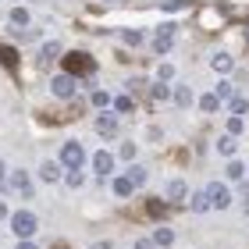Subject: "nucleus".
Returning <instances> with one entry per match:
<instances>
[{
    "label": "nucleus",
    "instance_id": "nucleus-1",
    "mask_svg": "<svg viewBox=\"0 0 249 249\" xmlns=\"http://www.w3.org/2000/svg\"><path fill=\"white\" fill-rule=\"evenodd\" d=\"M11 228H15L18 239H32L36 228H39V221H36V213H32V210H18L15 217H11Z\"/></svg>",
    "mask_w": 249,
    "mask_h": 249
},
{
    "label": "nucleus",
    "instance_id": "nucleus-2",
    "mask_svg": "<svg viewBox=\"0 0 249 249\" xmlns=\"http://www.w3.org/2000/svg\"><path fill=\"white\" fill-rule=\"evenodd\" d=\"M64 68H68V75H93V68H96V61L89 57V53H82V50H71V53H64Z\"/></svg>",
    "mask_w": 249,
    "mask_h": 249
},
{
    "label": "nucleus",
    "instance_id": "nucleus-3",
    "mask_svg": "<svg viewBox=\"0 0 249 249\" xmlns=\"http://www.w3.org/2000/svg\"><path fill=\"white\" fill-rule=\"evenodd\" d=\"M82 160H86V150H82L75 139H68V142L61 146V167H68V171H78V167H82Z\"/></svg>",
    "mask_w": 249,
    "mask_h": 249
},
{
    "label": "nucleus",
    "instance_id": "nucleus-4",
    "mask_svg": "<svg viewBox=\"0 0 249 249\" xmlns=\"http://www.w3.org/2000/svg\"><path fill=\"white\" fill-rule=\"evenodd\" d=\"M207 196H210V203H213V210H228V207H231V192H228V185H224V182H210V185H207Z\"/></svg>",
    "mask_w": 249,
    "mask_h": 249
},
{
    "label": "nucleus",
    "instance_id": "nucleus-5",
    "mask_svg": "<svg viewBox=\"0 0 249 249\" xmlns=\"http://www.w3.org/2000/svg\"><path fill=\"white\" fill-rule=\"evenodd\" d=\"M50 89H53V96H61V100H68V96H75V75H53V82H50Z\"/></svg>",
    "mask_w": 249,
    "mask_h": 249
},
{
    "label": "nucleus",
    "instance_id": "nucleus-6",
    "mask_svg": "<svg viewBox=\"0 0 249 249\" xmlns=\"http://www.w3.org/2000/svg\"><path fill=\"white\" fill-rule=\"evenodd\" d=\"M93 171L100 178H107L110 171H114V153H107V150H96L93 153Z\"/></svg>",
    "mask_w": 249,
    "mask_h": 249
},
{
    "label": "nucleus",
    "instance_id": "nucleus-7",
    "mask_svg": "<svg viewBox=\"0 0 249 249\" xmlns=\"http://www.w3.org/2000/svg\"><path fill=\"white\" fill-rule=\"evenodd\" d=\"M96 132L107 135V139H110V135H118V114H100L96 118Z\"/></svg>",
    "mask_w": 249,
    "mask_h": 249
},
{
    "label": "nucleus",
    "instance_id": "nucleus-8",
    "mask_svg": "<svg viewBox=\"0 0 249 249\" xmlns=\"http://www.w3.org/2000/svg\"><path fill=\"white\" fill-rule=\"evenodd\" d=\"M189 207L196 210V213H207V210H213V203H210V196H207V189L192 192V196H189Z\"/></svg>",
    "mask_w": 249,
    "mask_h": 249
},
{
    "label": "nucleus",
    "instance_id": "nucleus-9",
    "mask_svg": "<svg viewBox=\"0 0 249 249\" xmlns=\"http://www.w3.org/2000/svg\"><path fill=\"white\" fill-rule=\"evenodd\" d=\"M53 57H61V43H43V50H39V64H43V68H50Z\"/></svg>",
    "mask_w": 249,
    "mask_h": 249
},
{
    "label": "nucleus",
    "instance_id": "nucleus-10",
    "mask_svg": "<svg viewBox=\"0 0 249 249\" xmlns=\"http://www.w3.org/2000/svg\"><path fill=\"white\" fill-rule=\"evenodd\" d=\"M210 64H213V71H217V75H228L231 68H235L231 53H213V57H210Z\"/></svg>",
    "mask_w": 249,
    "mask_h": 249
},
{
    "label": "nucleus",
    "instance_id": "nucleus-11",
    "mask_svg": "<svg viewBox=\"0 0 249 249\" xmlns=\"http://www.w3.org/2000/svg\"><path fill=\"white\" fill-rule=\"evenodd\" d=\"M146 213H150V217H157V221H164L171 210H167V203H164V199H146Z\"/></svg>",
    "mask_w": 249,
    "mask_h": 249
},
{
    "label": "nucleus",
    "instance_id": "nucleus-12",
    "mask_svg": "<svg viewBox=\"0 0 249 249\" xmlns=\"http://www.w3.org/2000/svg\"><path fill=\"white\" fill-rule=\"evenodd\" d=\"M11 189H15V192H21V196H29V171H15V175H11Z\"/></svg>",
    "mask_w": 249,
    "mask_h": 249
},
{
    "label": "nucleus",
    "instance_id": "nucleus-13",
    "mask_svg": "<svg viewBox=\"0 0 249 249\" xmlns=\"http://www.w3.org/2000/svg\"><path fill=\"white\" fill-rule=\"evenodd\" d=\"M39 178H43V182H61V164H43L39 167Z\"/></svg>",
    "mask_w": 249,
    "mask_h": 249
},
{
    "label": "nucleus",
    "instance_id": "nucleus-14",
    "mask_svg": "<svg viewBox=\"0 0 249 249\" xmlns=\"http://www.w3.org/2000/svg\"><path fill=\"white\" fill-rule=\"evenodd\" d=\"M175 104L178 107H192V89L189 86H175Z\"/></svg>",
    "mask_w": 249,
    "mask_h": 249
},
{
    "label": "nucleus",
    "instance_id": "nucleus-15",
    "mask_svg": "<svg viewBox=\"0 0 249 249\" xmlns=\"http://www.w3.org/2000/svg\"><path fill=\"white\" fill-rule=\"evenodd\" d=\"M189 196V189H185V182H171L167 185V199L171 203H178V199H185Z\"/></svg>",
    "mask_w": 249,
    "mask_h": 249
},
{
    "label": "nucleus",
    "instance_id": "nucleus-16",
    "mask_svg": "<svg viewBox=\"0 0 249 249\" xmlns=\"http://www.w3.org/2000/svg\"><path fill=\"white\" fill-rule=\"evenodd\" d=\"M171 47H175V36H164V32H157V39H153V50H157V53H167Z\"/></svg>",
    "mask_w": 249,
    "mask_h": 249
},
{
    "label": "nucleus",
    "instance_id": "nucleus-17",
    "mask_svg": "<svg viewBox=\"0 0 249 249\" xmlns=\"http://www.w3.org/2000/svg\"><path fill=\"white\" fill-rule=\"evenodd\" d=\"M199 107L207 110V114H213V110L221 107V96H217V93H207V96H199Z\"/></svg>",
    "mask_w": 249,
    "mask_h": 249
},
{
    "label": "nucleus",
    "instance_id": "nucleus-18",
    "mask_svg": "<svg viewBox=\"0 0 249 249\" xmlns=\"http://www.w3.org/2000/svg\"><path fill=\"white\" fill-rule=\"evenodd\" d=\"M132 189H135V185H132V178L124 175V178H118V182H114V196L124 199V196H132Z\"/></svg>",
    "mask_w": 249,
    "mask_h": 249
},
{
    "label": "nucleus",
    "instance_id": "nucleus-19",
    "mask_svg": "<svg viewBox=\"0 0 249 249\" xmlns=\"http://www.w3.org/2000/svg\"><path fill=\"white\" fill-rule=\"evenodd\" d=\"M153 242H157V246H171V242H175V231H171V228H157V231H153Z\"/></svg>",
    "mask_w": 249,
    "mask_h": 249
},
{
    "label": "nucleus",
    "instance_id": "nucleus-20",
    "mask_svg": "<svg viewBox=\"0 0 249 249\" xmlns=\"http://www.w3.org/2000/svg\"><path fill=\"white\" fill-rule=\"evenodd\" d=\"M217 153H224V157L235 153V135H221L217 139Z\"/></svg>",
    "mask_w": 249,
    "mask_h": 249
},
{
    "label": "nucleus",
    "instance_id": "nucleus-21",
    "mask_svg": "<svg viewBox=\"0 0 249 249\" xmlns=\"http://www.w3.org/2000/svg\"><path fill=\"white\" fill-rule=\"evenodd\" d=\"M0 64H7V68H18V50H11V47H0Z\"/></svg>",
    "mask_w": 249,
    "mask_h": 249
},
{
    "label": "nucleus",
    "instance_id": "nucleus-22",
    "mask_svg": "<svg viewBox=\"0 0 249 249\" xmlns=\"http://www.w3.org/2000/svg\"><path fill=\"white\" fill-rule=\"evenodd\" d=\"M150 96L153 100H167V96H171V89H167V82H153L150 86Z\"/></svg>",
    "mask_w": 249,
    "mask_h": 249
},
{
    "label": "nucleus",
    "instance_id": "nucleus-23",
    "mask_svg": "<svg viewBox=\"0 0 249 249\" xmlns=\"http://www.w3.org/2000/svg\"><path fill=\"white\" fill-rule=\"evenodd\" d=\"M29 18H32V15H29L25 7H15V11H11V21H15L18 29H21V25H29Z\"/></svg>",
    "mask_w": 249,
    "mask_h": 249
},
{
    "label": "nucleus",
    "instance_id": "nucleus-24",
    "mask_svg": "<svg viewBox=\"0 0 249 249\" xmlns=\"http://www.w3.org/2000/svg\"><path fill=\"white\" fill-rule=\"evenodd\" d=\"M121 39L128 43V47H139V43H142L146 36H142V32H135V29H124V32H121Z\"/></svg>",
    "mask_w": 249,
    "mask_h": 249
},
{
    "label": "nucleus",
    "instance_id": "nucleus-25",
    "mask_svg": "<svg viewBox=\"0 0 249 249\" xmlns=\"http://www.w3.org/2000/svg\"><path fill=\"white\" fill-rule=\"evenodd\" d=\"M118 157H121V160H135V157H139V150H135V142H121Z\"/></svg>",
    "mask_w": 249,
    "mask_h": 249
},
{
    "label": "nucleus",
    "instance_id": "nucleus-26",
    "mask_svg": "<svg viewBox=\"0 0 249 249\" xmlns=\"http://www.w3.org/2000/svg\"><path fill=\"white\" fill-rule=\"evenodd\" d=\"M228 104H231V114H239V118H242V114H246V110H249V104H246V100H242V96H231V100H228Z\"/></svg>",
    "mask_w": 249,
    "mask_h": 249
},
{
    "label": "nucleus",
    "instance_id": "nucleus-27",
    "mask_svg": "<svg viewBox=\"0 0 249 249\" xmlns=\"http://www.w3.org/2000/svg\"><path fill=\"white\" fill-rule=\"evenodd\" d=\"M128 178H132V185H146V167H139V164H135L132 171H128Z\"/></svg>",
    "mask_w": 249,
    "mask_h": 249
},
{
    "label": "nucleus",
    "instance_id": "nucleus-28",
    "mask_svg": "<svg viewBox=\"0 0 249 249\" xmlns=\"http://www.w3.org/2000/svg\"><path fill=\"white\" fill-rule=\"evenodd\" d=\"M242 175H246V167H242L239 160H228V178H231V182H239Z\"/></svg>",
    "mask_w": 249,
    "mask_h": 249
},
{
    "label": "nucleus",
    "instance_id": "nucleus-29",
    "mask_svg": "<svg viewBox=\"0 0 249 249\" xmlns=\"http://www.w3.org/2000/svg\"><path fill=\"white\" fill-rule=\"evenodd\" d=\"M89 100H93V107H107V104H110V93H104V89H96V93L89 96Z\"/></svg>",
    "mask_w": 249,
    "mask_h": 249
},
{
    "label": "nucleus",
    "instance_id": "nucleus-30",
    "mask_svg": "<svg viewBox=\"0 0 249 249\" xmlns=\"http://www.w3.org/2000/svg\"><path fill=\"white\" fill-rule=\"evenodd\" d=\"M242 128H246V124H242V118H239V114H231V118H228V135H239Z\"/></svg>",
    "mask_w": 249,
    "mask_h": 249
},
{
    "label": "nucleus",
    "instance_id": "nucleus-31",
    "mask_svg": "<svg viewBox=\"0 0 249 249\" xmlns=\"http://www.w3.org/2000/svg\"><path fill=\"white\" fill-rule=\"evenodd\" d=\"M167 78H175V68L171 64H160V68H157V82H167Z\"/></svg>",
    "mask_w": 249,
    "mask_h": 249
},
{
    "label": "nucleus",
    "instance_id": "nucleus-32",
    "mask_svg": "<svg viewBox=\"0 0 249 249\" xmlns=\"http://www.w3.org/2000/svg\"><path fill=\"white\" fill-rule=\"evenodd\" d=\"M64 182L71 185V189H78V185H82V171H68V175H64Z\"/></svg>",
    "mask_w": 249,
    "mask_h": 249
},
{
    "label": "nucleus",
    "instance_id": "nucleus-33",
    "mask_svg": "<svg viewBox=\"0 0 249 249\" xmlns=\"http://www.w3.org/2000/svg\"><path fill=\"white\" fill-rule=\"evenodd\" d=\"M217 96H221V100H231L235 93H231V86H228V82H221V86H217Z\"/></svg>",
    "mask_w": 249,
    "mask_h": 249
},
{
    "label": "nucleus",
    "instance_id": "nucleus-34",
    "mask_svg": "<svg viewBox=\"0 0 249 249\" xmlns=\"http://www.w3.org/2000/svg\"><path fill=\"white\" fill-rule=\"evenodd\" d=\"M118 110H132V100L128 96H118Z\"/></svg>",
    "mask_w": 249,
    "mask_h": 249
},
{
    "label": "nucleus",
    "instance_id": "nucleus-35",
    "mask_svg": "<svg viewBox=\"0 0 249 249\" xmlns=\"http://www.w3.org/2000/svg\"><path fill=\"white\" fill-rule=\"evenodd\" d=\"M18 249H36V242H32V239H21V242H18Z\"/></svg>",
    "mask_w": 249,
    "mask_h": 249
},
{
    "label": "nucleus",
    "instance_id": "nucleus-36",
    "mask_svg": "<svg viewBox=\"0 0 249 249\" xmlns=\"http://www.w3.org/2000/svg\"><path fill=\"white\" fill-rule=\"evenodd\" d=\"M153 246H157V242H150V239H142V242L135 246V249H153Z\"/></svg>",
    "mask_w": 249,
    "mask_h": 249
},
{
    "label": "nucleus",
    "instance_id": "nucleus-37",
    "mask_svg": "<svg viewBox=\"0 0 249 249\" xmlns=\"http://www.w3.org/2000/svg\"><path fill=\"white\" fill-rule=\"evenodd\" d=\"M0 185H4V160H0Z\"/></svg>",
    "mask_w": 249,
    "mask_h": 249
},
{
    "label": "nucleus",
    "instance_id": "nucleus-38",
    "mask_svg": "<svg viewBox=\"0 0 249 249\" xmlns=\"http://www.w3.org/2000/svg\"><path fill=\"white\" fill-rule=\"evenodd\" d=\"M4 213H7V207H4V199H0V217H4Z\"/></svg>",
    "mask_w": 249,
    "mask_h": 249
},
{
    "label": "nucleus",
    "instance_id": "nucleus-39",
    "mask_svg": "<svg viewBox=\"0 0 249 249\" xmlns=\"http://www.w3.org/2000/svg\"><path fill=\"white\" fill-rule=\"evenodd\" d=\"M53 249H68V246H61V242H57V246H53Z\"/></svg>",
    "mask_w": 249,
    "mask_h": 249
}]
</instances>
